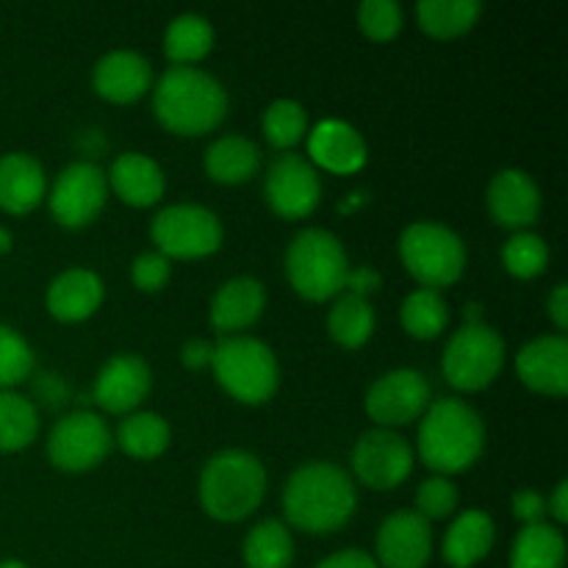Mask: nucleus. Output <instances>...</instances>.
<instances>
[{
  "instance_id": "nucleus-1",
  "label": "nucleus",
  "mask_w": 568,
  "mask_h": 568,
  "mask_svg": "<svg viewBox=\"0 0 568 568\" xmlns=\"http://www.w3.org/2000/svg\"><path fill=\"white\" fill-rule=\"evenodd\" d=\"M358 505L347 471L331 460H311L294 469L283 488V510L305 532H333L347 525Z\"/></svg>"
},
{
  "instance_id": "nucleus-2",
  "label": "nucleus",
  "mask_w": 568,
  "mask_h": 568,
  "mask_svg": "<svg viewBox=\"0 0 568 568\" xmlns=\"http://www.w3.org/2000/svg\"><path fill=\"white\" fill-rule=\"evenodd\" d=\"M419 455L433 471L455 475L475 464L486 447V425L464 399L442 397L422 414Z\"/></svg>"
},
{
  "instance_id": "nucleus-3",
  "label": "nucleus",
  "mask_w": 568,
  "mask_h": 568,
  "mask_svg": "<svg viewBox=\"0 0 568 568\" xmlns=\"http://www.w3.org/2000/svg\"><path fill=\"white\" fill-rule=\"evenodd\" d=\"M153 111L170 131L200 136L225 120L227 92L197 67H170L153 89Z\"/></svg>"
},
{
  "instance_id": "nucleus-4",
  "label": "nucleus",
  "mask_w": 568,
  "mask_h": 568,
  "mask_svg": "<svg viewBox=\"0 0 568 568\" xmlns=\"http://www.w3.org/2000/svg\"><path fill=\"white\" fill-rule=\"evenodd\" d=\"M266 494L264 464L244 449L216 453L200 475V503L220 521L247 519Z\"/></svg>"
},
{
  "instance_id": "nucleus-5",
  "label": "nucleus",
  "mask_w": 568,
  "mask_h": 568,
  "mask_svg": "<svg viewBox=\"0 0 568 568\" xmlns=\"http://www.w3.org/2000/svg\"><path fill=\"white\" fill-rule=\"evenodd\" d=\"M286 275L294 292L308 300H331L344 292L349 261L338 236L325 227H305L286 250Z\"/></svg>"
},
{
  "instance_id": "nucleus-6",
  "label": "nucleus",
  "mask_w": 568,
  "mask_h": 568,
  "mask_svg": "<svg viewBox=\"0 0 568 568\" xmlns=\"http://www.w3.org/2000/svg\"><path fill=\"white\" fill-rule=\"evenodd\" d=\"M211 366L222 388L247 405L266 403L281 381L275 353L253 336H222L211 353Z\"/></svg>"
},
{
  "instance_id": "nucleus-7",
  "label": "nucleus",
  "mask_w": 568,
  "mask_h": 568,
  "mask_svg": "<svg viewBox=\"0 0 568 568\" xmlns=\"http://www.w3.org/2000/svg\"><path fill=\"white\" fill-rule=\"evenodd\" d=\"M399 258L422 286L438 292L464 275L466 244L442 222H414L399 236Z\"/></svg>"
},
{
  "instance_id": "nucleus-8",
  "label": "nucleus",
  "mask_w": 568,
  "mask_h": 568,
  "mask_svg": "<svg viewBox=\"0 0 568 568\" xmlns=\"http://www.w3.org/2000/svg\"><path fill=\"white\" fill-rule=\"evenodd\" d=\"M505 364V342L491 325L475 322L453 333L449 344L444 347L442 369L444 377L460 392H480Z\"/></svg>"
},
{
  "instance_id": "nucleus-9",
  "label": "nucleus",
  "mask_w": 568,
  "mask_h": 568,
  "mask_svg": "<svg viewBox=\"0 0 568 568\" xmlns=\"http://www.w3.org/2000/svg\"><path fill=\"white\" fill-rule=\"evenodd\" d=\"M150 236L166 258H203L220 250L222 222L205 205L178 203L153 216Z\"/></svg>"
},
{
  "instance_id": "nucleus-10",
  "label": "nucleus",
  "mask_w": 568,
  "mask_h": 568,
  "mask_svg": "<svg viewBox=\"0 0 568 568\" xmlns=\"http://www.w3.org/2000/svg\"><path fill=\"white\" fill-rule=\"evenodd\" d=\"M111 449V430L94 410H75L61 416L48 438L53 466L64 471H87L98 466Z\"/></svg>"
},
{
  "instance_id": "nucleus-11",
  "label": "nucleus",
  "mask_w": 568,
  "mask_h": 568,
  "mask_svg": "<svg viewBox=\"0 0 568 568\" xmlns=\"http://www.w3.org/2000/svg\"><path fill=\"white\" fill-rule=\"evenodd\" d=\"M109 178L92 161H72L50 189V211L64 227H83L103 211Z\"/></svg>"
},
{
  "instance_id": "nucleus-12",
  "label": "nucleus",
  "mask_w": 568,
  "mask_h": 568,
  "mask_svg": "<svg viewBox=\"0 0 568 568\" xmlns=\"http://www.w3.org/2000/svg\"><path fill=\"white\" fill-rule=\"evenodd\" d=\"M430 405V383L416 369H394L377 377L366 392V414L381 427L410 425Z\"/></svg>"
},
{
  "instance_id": "nucleus-13",
  "label": "nucleus",
  "mask_w": 568,
  "mask_h": 568,
  "mask_svg": "<svg viewBox=\"0 0 568 568\" xmlns=\"http://www.w3.org/2000/svg\"><path fill=\"white\" fill-rule=\"evenodd\" d=\"M353 469L361 483L375 491H388L408 480L414 469V453L403 436L386 427H375L355 442Z\"/></svg>"
},
{
  "instance_id": "nucleus-14",
  "label": "nucleus",
  "mask_w": 568,
  "mask_h": 568,
  "mask_svg": "<svg viewBox=\"0 0 568 568\" xmlns=\"http://www.w3.org/2000/svg\"><path fill=\"white\" fill-rule=\"evenodd\" d=\"M266 203L286 220H303L320 205L322 183L314 164L297 153H283L266 170Z\"/></svg>"
},
{
  "instance_id": "nucleus-15",
  "label": "nucleus",
  "mask_w": 568,
  "mask_h": 568,
  "mask_svg": "<svg viewBox=\"0 0 568 568\" xmlns=\"http://www.w3.org/2000/svg\"><path fill=\"white\" fill-rule=\"evenodd\" d=\"M430 552V521L416 510L392 514L377 530V560L383 568H425Z\"/></svg>"
},
{
  "instance_id": "nucleus-16",
  "label": "nucleus",
  "mask_w": 568,
  "mask_h": 568,
  "mask_svg": "<svg viewBox=\"0 0 568 568\" xmlns=\"http://www.w3.org/2000/svg\"><path fill=\"white\" fill-rule=\"evenodd\" d=\"M153 375L142 355L116 353L98 372L94 381V403L109 414H128L148 397Z\"/></svg>"
},
{
  "instance_id": "nucleus-17",
  "label": "nucleus",
  "mask_w": 568,
  "mask_h": 568,
  "mask_svg": "<svg viewBox=\"0 0 568 568\" xmlns=\"http://www.w3.org/2000/svg\"><path fill=\"white\" fill-rule=\"evenodd\" d=\"M486 203L499 225L519 227V231L532 225L541 214V192L525 170L497 172L488 183Z\"/></svg>"
},
{
  "instance_id": "nucleus-18",
  "label": "nucleus",
  "mask_w": 568,
  "mask_h": 568,
  "mask_svg": "<svg viewBox=\"0 0 568 568\" xmlns=\"http://www.w3.org/2000/svg\"><path fill=\"white\" fill-rule=\"evenodd\" d=\"M516 372L532 392L564 397L568 392V342L566 336H538L516 355Z\"/></svg>"
},
{
  "instance_id": "nucleus-19",
  "label": "nucleus",
  "mask_w": 568,
  "mask_h": 568,
  "mask_svg": "<svg viewBox=\"0 0 568 568\" xmlns=\"http://www.w3.org/2000/svg\"><path fill=\"white\" fill-rule=\"evenodd\" d=\"M308 153L325 170L349 175L366 164V142L358 128L349 125L347 120H322L314 131L308 133Z\"/></svg>"
},
{
  "instance_id": "nucleus-20",
  "label": "nucleus",
  "mask_w": 568,
  "mask_h": 568,
  "mask_svg": "<svg viewBox=\"0 0 568 568\" xmlns=\"http://www.w3.org/2000/svg\"><path fill=\"white\" fill-rule=\"evenodd\" d=\"M150 61L136 50H111L103 59L94 64V89L103 94L105 100L114 103H131V100L142 98L150 89Z\"/></svg>"
},
{
  "instance_id": "nucleus-21",
  "label": "nucleus",
  "mask_w": 568,
  "mask_h": 568,
  "mask_svg": "<svg viewBox=\"0 0 568 568\" xmlns=\"http://www.w3.org/2000/svg\"><path fill=\"white\" fill-rule=\"evenodd\" d=\"M103 281L87 266H72L53 277L48 288V311L61 322H81L103 303Z\"/></svg>"
},
{
  "instance_id": "nucleus-22",
  "label": "nucleus",
  "mask_w": 568,
  "mask_h": 568,
  "mask_svg": "<svg viewBox=\"0 0 568 568\" xmlns=\"http://www.w3.org/2000/svg\"><path fill=\"white\" fill-rule=\"evenodd\" d=\"M264 283L247 275L231 277L216 288L214 300H211V325L220 333L244 331L264 314Z\"/></svg>"
},
{
  "instance_id": "nucleus-23",
  "label": "nucleus",
  "mask_w": 568,
  "mask_h": 568,
  "mask_svg": "<svg viewBox=\"0 0 568 568\" xmlns=\"http://www.w3.org/2000/svg\"><path fill=\"white\" fill-rule=\"evenodd\" d=\"M44 170L33 155H0V209L9 214H28L44 197Z\"/></svg>"
},
{
  "instance_id": "nucleus-24",
  "label": "nucleus",
  "mask_w": 568,
  "mask_h": 568,
  "mask_svg": "<svg viewBox=\"0 0 568 568\" xmlns=\"http://www.w3.org/2000/svg\"><path fill=\"white\" fill-rule=\"evenodd\" d=\"M105 178L111 181L114 192L131 205H153L164 194V172H161V166L150 155L136 153V150L116 155Z\"/></svg>"
},
{
  "instance_id": "nucleus-25",
  "label": "nucleus",
  "mask_w": 568,
  "mask_h": 568,
  "mask_svg": "<svg viewBox=\"0 0 568 568\" xmlns=\"http://www.w3.org/2000/svg\"><path fill=\"white\" fill-rule=\"evenodd\" d=\"M494 538L497 530L491 516L486 510H466L444 536V560L453 568H471L491 552Z\"/></svg>"
},
{
  "instance_id": "nucleus-26",
  "label": "nucleus",
  "mask_w": 568,
  "mask_h": 568,
  "mask_svg": "<svg viewBox=\"0 0 568 568\" xmlns=\"http://www.w3.org/2000/svg\"><path fill=\"white\" fill-rule=\"evenodd\" d=\"M261 150L253 139L242 133H227L214 139L205 150V172L220 183H242L258 170Z\"/></svg>"
},
{
  "instance_id": "nucleus-27",
  "label": "nucleus",
  "mask_w": 568,
  "mask_h": 568,
  "mask_svg": "<svg viewBox=\"0 0 568 568\" xmlns=\"http://www.w3.org/2000/svg\"><path fill=\"white\" fill-rule=\"evenodd\" d=\"M566 541L555 525H525L510 549V568H564Z\"/></svg>"
},
{
  "instance_id": "nucleus-28",
  "label": "nucleus",
  "mask_w": 568,
  "mask_h": 568,
  "mask_svg": "<svg viewBox=\"0 0 568 568\" xmlns=\"http://www.w3.org/2000/svg\"><path fill=\"white\" fill-rule=\"evenodd\" d=\"M327 331L342 347H361L369 342L372 331H375V308L361 294L342 292L327 314Z\"/></svg>"
},
{
  "instance_id": "nucleus-29",
  "label": "nucleus",
  "mask_w": 568,
  "mask_h": 568,
  "mask_svg": "<svg viewBox=\"0 0 568 568\" xmlns=\"http://www.w3.org/2000/svg\"><path fill=\"white\" fill-rule=\"evenodd\" d=\"M211 44H214V28L203 14L186 11L166 26L164 50L175 61V67H192L194 61L209 53Z\"/></svg>"
},
{
  "instance_id": "nucleus-30",
  "label": "nucleus",
  "mask_w": 568,
  "mask_h": 568,
  "mask_svg": "<svg viewBox=\"0 0 568 568\" xmlns=\"http://www.w3.org/2000/svg\"><path fill=\"white\" fill-rule=\"evenodd\" d=\"M294 558V541L286 525L266 519L244 538V560L250 568H288Z\"/></svg>"
},
{
  "instance_id": "nucleus-31",
  "label": "nucleus",
  "mask_w": 568,
  "mask_h": 568,
  "mask_svg": "<svg viewBox=\"0 0 568 568\" xmlns=\"http://www.w3.org/2000/svg\"><path fill=\"white\" fill-rule=\"evenodd\" d=\"M39 416L28 397L0 388V453H20L37 438Z\"/></svg>"
},
{
  "instance_id": "nucleus-32",
  "label": "nucleus",
  "mask_w": 568,
  "mask_h": 568,
  "mask_svg": "<svg viewBox=\"0 0 568 568\" xmlns=\"http://www.w3.org/2000/svg\"><path fill=\"white\" fill-rule=\"evenodd\" d=\"M422 28L438 39H453L469 31L483 14L480 0H422L416 6Z\"/></svg>"
},
{
  "instance_id": "nucleus-33",
  "label": "nucleus",
  "mask_w": 568,
  "mask_h": 568,
  "mask_svg": "<svg viewBox=\"0 0 568 568\" xmlns=\"http://www.w3.org/2000/svg\"><path fill=\"white\" fill-rule=\"evenodd\" d=\"M116 444L133 458H159L170 447V425L153 410L131 414L116 430Z\"/></svg>"
},
{
  "instance_id": "nucleus-34",
  "label": "nucleus",
  "mask_w": 568,
  "mask_h": 568,
  "mask_svg": "<svg viewBox=\"0 0 568 568\" xmlns=\"http://www.w3.org/2000/svg\"><path fill=\"white\" fill-rule=\"evenodd\" d=\"M399 320L414 338H436L449 325V308L436 288H419L405 297Z\"/></svg>"
},
{
  "instance_id": "nucleus-35",
  "label": "nucleus",
  "mask_w": 568,
  "mask_h": 568,
  "mask_svg": "<svg viewBox=\"0 0 568 568\" xmlns=\"http://www.w3.org/2000/svg\"><path fill=\"white\" fill-rule=\"evenodd\" d=\"M308 128V114L297 100L281 98L266 105L264 111V136L270 139L272 148L288 150L305 136Z\"/></svg>"
},
{
  "instance_id": "nucleus-36",
  "label": "nucleus",
  "mask_w": 568,
  "mask_h": 568,
  "mask_svg": "<svg viewBox=\"0 0 568 568\" xmlns=\"http://www.w3.org/2000/svg\"><path fill=\"white\" fill-rule=\"evenodd\" d=\"M503 264L516 277L541 275L549 264V244L538 233H514L503 247Z\"/></svg>"
},
{
  "instance_id": "nucleus-37",
  "label": "nucleus",
  "mask_w": 568,
  "mask_h": 568,
  "mask_svg": "<svg viewBox=\"0 0 568 568\" xmlns=\"http://www.w3.org/2000/svg\"><path fill=\"white\" fill-rule=\"evenodd\" d=\"M33 369L31 344L0 322V388H11L26 381Z\"/></svg>"
},
{
  "instance_id": "nucleus-38",
  "label": "nucleus",
  "mask_w": 568,
  "mask_h": 568,
  "mask_svg": "<svg viewBox=\"0 0 568 568\" xmlns=\"http://www.w3.org/2000/svg\"><path fill=\"white\" fill-rule=\"evenodd\" d=\"M361 31L372 39H392L403 28V9L394 0H364L358 9Z\"/></svg>"
},
{
  "instance_id": "nucleus-39",
  "label": "nucleus",
  "mask_w": 568,
  "mask_h": 568,
  "mask_svg": "<svg viewBox=\"0 0 568 568\" xmlns=\"http://www.w3.org/2000/svg\"><path fill=\"white\" fill-rule=\"evenodd\" d=\"M458 505V488L447 480V477H430L416 491V514L425 516L427 521L444 519Z\"/></svg>"
},
{
  "instance_id": "nucleus-40",
  "label": "nucleus",
  "mask_w": 568,
  "mask_h": 568,
  "mask_svg": "<svg viewBox=\"0 0 568 568\" xmlns=\"http://www.w3.org/2000/svg\"><path fill=\"white\" fill-rule=\"evenodd\" d=\"M131 277L142 292H159L170 281V258L161 253H142L131 264Z\"/></svg>"
},
{
  "instance_id": "nucleus-41",
  "label": "nucleus",
  "mask_w": 568,
  "mask_h": 568,
  "mask_svg": "<svg viewBox=\"0 0 568 568\" xmlns=\"http://www.w3.org/2000/svg\"><path fill=\"white\" fill-rule=\"evenodd\" d=\"M514 514L525 525H541L544 516H547V499L532 488H521L514 494Z\"/></svg>"
},
{
  "instance_id": "nucleus-42",
  "label": "nucleus",
  "mask_w": 568,
  "mask_h": 568,
  "mask_svg": "<svg viewBox=\"0 0 568 568\" xmlns=\"http://www.w3.org/2000/svg\"><path fill=\"white\" fill-rule=\"evenodd\" d=\"M316 568H377V560L364 549H342V552L322 560Z\"/></svg>"
},
{
  "instance_id": "nucleus-43",
  "label": "nucleus",
  "mask_w": 568,
  "mask_h": 568,
  "mask_svg": "<svg viewBox=\"0 0 568 568\" xmlns=\"http://www.w3.org/2000/svg\"><path fill=\"white\" fill-rule=\"evenodd\" d=\"M211 353H214V344L205 342V338H192V342L183 344L181 361L189 369H203L211 364Z\"/></svg>"
},
{
  "instance_id": "nucleus-44",
  "label": "nucleus",
  "mask_w": 568,
  "mask_h": 568,
  "mask_svg": "<svg viewBox=\"0 0 568 568\" xmlns=\"http://www.w3.org/2000/svg\"><path fill=\"white\" fill-rule=\"evenodd\" d=\"M344 288H347L349 294H361V297H366L369 292L381 288V275H377V270H372V266L349 270L347 286H344Z\"/></svg>"
},
{
  "instance_id": "nucleus-45",
  "label": "nucleus",
  "mask_w": 568,
  "mask_h": 568,
  "mask_svg": "<svg viewBox=\"0 0 568 568\" xmlns=\"http://www.w3.org/2000/svg\"><path fill=\"white\" fill-rule=\"evenodd\" d=\"M547 308H549V316H552L555 325H558L560 331H566L568 327V286L566 283H558V286L552 288V294H549V300H547Z\"/></svg>"
},
{
  "instance_id": "nucleus-46",
  "label": "nucleus",
  "mask_w": 568,
  "mask_h": 568,
  "mask_svg": "<svg viewBox=\"0 0 568 568\" xmlns=\"http://www.w3.org/2000/svg\"><path fill=\"white\" fill-rule=\"evenodd\" d=\"M547 510L558 521H568V483L566 480H560L558 486H555L552 497L547 499Z\"/></svg>"
},
{
  "instance_id": "nucleus-47",
  "label": "nucleus",
  "mask_w": 568,
  "mask_h": 568,
  "mask_svg": "<svg viewBox=\"0 0 568 568\" xmlns=\"http://www.w3.org/2000/svg\"><path fill=\"white\" fill-rule=\"evenodd\" d=\"M483 308L477 303H469L466 305V325H475V322H483Z\"/></svg>"
},
{
  "instance_id": "nucleus-48",
  "label": "nucleus",
  "mask_w": 568,
  "mask_h": 568,
  "mask_svg": "<svg viewBox=\"0 0 568 568\" xmlns=\"http://www.w3.org/2000/svg\"><path fill=\"white\" fill-rule=\"evenodd\" d=\"M11 244H14V239H11V233L6 231V227H0V255L9 253Z\"/></svg>"
},
{
  "instance_id": "nucleus-49",
  "label": "nucleus",
  "mask_w": 568,
  "mask_h": 568,
  "mask_svg": "<svg viewBox=\"0 0 568 568\" xmlns=\"http://www.w3.org/2000/svg\"><path fill=\"white\" fill-rule=\"evenodd\" d=\"M0 568H28V566L20 564V560H3V564H0Z\"/></svg>"
}]
</instances>
